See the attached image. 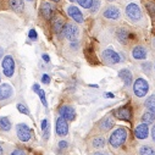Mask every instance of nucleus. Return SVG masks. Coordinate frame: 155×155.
<instances>
[{
	"instance_id": "21",
	"label": "nucleus",
	"mask_w": 155,
	"mask_h": 155,
	"mask_svg": "<svg viewBox=\"0 0 155 155\" xmlns=\"http://www.w3.org/2000/svg\"><path fill=\"white\" fill-rule=\"evenodd\" d=\"M91 144H92V148H94V149H104L106 145V139L103 136H95L92 139Z\"/></svg>"
},
{
	"instance_id": "1",
	"label": "nucleus",
	"mask_w": 155,
	"mask_h": 155,
	"mask_svg": "<svg viewBox=\"0 0 155 155\" xmlns=\"http://www.w3.org/2000/svg\"><path fill=\"white\" fill-rule=\"evenodd\" d=\"M128 136H130V132H128V130L126 127H122V126L116 127L110 133V136H109V144H110V147L114 148V149L121 148L127 142Z\"/></svg>"
},
{
	"instance_id": "36",
	"label": "nucleus",
	"mask_w": 155,
	"mask_h": 155,
	"mask_svg": "<svg viewBox=\"0 0 155 155\" xmlns=\"http://www.w3.org/2000/svg\"><path fill=\"white\" fill-rule=\"evenodd\" d=\"M42 83H44V84H49V83H50V77H49V74H43V76H42Z\"/></svg>"
},
{
	"instance_id": "5",
	"label": "nucleus",
	"mask_w": 155,
	"mask_h": 155,
	"mask_svg": "<svg viewBox=\"0 0 155 155\" xmlns=\"http://www.w3.org/2000/svg\"><path fill=\"white\" fill-rule=\"evenodd\" d=\"M101 59L104 60L105 64L109 65H115V64H119L121 62V56L117 51H115L112 48H107L103 51L101 54Z\"/></svg>"
},
{
	"instance_id": "23",
	"label": "nucleus",
	"mask_w": 155,
	"mask_h": 155,
	"mask_svg": "<svg viewBox=\"0 0 155 155\" xmlns=\"http://www.w3.org/2000/svg\"><path fill=\"white\" fill-rule=\"evenodd\" d=\"M138 155H155V148L150 144H143L138 149Z\"/></svg>"
},
{
	"instance_id": "3",
	"label": "nucleus",
	"mask_w": 155,
	"mask_h": 155,
	"mask_svg": "<svg viewBox=\"0 0 155 155\" xmlns=\"http://www.w3.org/2000/svg\"><path fill=\"white\" fill-rule=\"evenodd\" d=\"M149 92V83L147 82V80L138 77L136 78V81L133 82V93L137 98H143L148 94Z\"/></svg>"
},
{
	"instance_id": "12",
	"label": "nucleus",
	"mask_w": 155,
	"mask_h": 155,
	"mask_svg": "<svg viewBox=\"0 0 155 155\" xmlns=\"http://www.w3.org/2000/svg\"><path fill=\"white\" fill-rule=\"evenodd\" d=\"M55 130H56V133L60 137H66L68 134V131H70L68 124H67V121L64 117H61V116H60V117H58V120H56Z\"/></svg>"
},
{
	"instance_id": "19",
	"label": "nucleus",
	"mask_w": 155,
	"mask_h": 155,
	"mask_svg": "<svg viewBox=\"0 0 155 155\" xmlns=\"http://www.w3.org/2000/svg\"><path fill=\"white\" fill-rule=\"evenodd\" d=\"M14 95V89L10 84L3 83L0 84V100H6Z\"/></svg>"
},
{
	"instance_id": "38",
	"label": "nucleus",
	"mask_w": 155,
	"mask_h": 155,
	"mask_svg": "<svg viewBox=\"0 0 155 155\" xmlns=\"http://www.w3.org/2000/svg\"><path fill=\"white\" fill-rule=\"evenodd\" d=\"M49 134H50V128H49V126H48L47 130H44V139H48V138H49Z\"/></svg>"
},
{
	"instance_id": "6",
	"label": "nucleus",
	"mask_w": 155,
	"mask_h": 155,
	"mask_svg": "<svg viewBox=\"0 0 155 155\" xmlns=\"http://www.w3.org/2000/svg\"><path fill=\"white\" fill-rule=\"evenodd\" d=\"M16 133H17V137L21 142L26 143V142H29L33 137V133H32V130L29 128L28 125L26 124H18L16 126Z\"/></svg>"
},
{
	"instance_id": "9",
	"label": "nucleus",
	"mask_w": 155,
	"mask_h": 155,
	"mask_svg": "<svg viewBox=\"0 0 155 155\" xmlns=\"http://www.w3.org/2000/svg\"><path fill=\"white\" fill-rule=\"evenodd\" d=\"M66 12H67V15H68L74 22H77V23H83V21H84L83 14L81 12V10L77 8V6H73V5L67 6Z\"/></svg>"
},
{
	"instance_id": "15",
	"label": "nucleus",
	"mask_w": 155,
	"mask_h": 155,
	"mask_svg": "<svg viewBox=\"0 0 155 155\" xmlns=\"http://www.w3.org/2000/svg\"><path fill=\"white\" fill-rule=\"evenodd\" d=\"M132 58L138 61H143L148 58V50L143 45H136L132 49Z\"/></svg>"
},
{
	"instance_id": "16",
	"label": "nucleus",
	"mask_w": 155,
	"mask_h": 155,
	"mask_svg": "<svg viewBox=\"0 0 155 155\" xmlns=\"http://www.w3.org/2000/svg\"><path fill=\"white\" fill-rule=\"evenodd\" d=\"M51 25H53V29H54V32L58 33V34H60V33H62V29H64L66 22H65V20H64L62 16L56 15V16L53 17V20H51Z\"/></svg>"
},
{
	"instance_id": "33",
	"label": "nucleus",
	"mask_w": 155,
	"mask_h": 155,
	"mask_svg": "<svg viewBox=\"0 0 155 155\" xmlns=\"http://www.w3.org/2000/svg\"><path fill=\"white\" fill-rule=\"evenodd\" d=\"M10 155H27V153H26L23 149L16 148V149H14V150L11 151V154H10Z\"/></svg>"
},
{
	"instance_id": "11",
	"label": "nucleus",
	"mask_w": 155,
	"mask_h": 155,
	"mask_svg": "<svg viewBox=\"0 0 155 155\" xmlns=\"http://www.w3.org/2000/svg\"><path fill=\"white\" fill-rule=\"evenodd\" d=\"M59 115L64 117L66 121H73L76 119V111L70 105H62L59 109Z\"/></svg>"
},
{
	"instance_id": "34",
	"label": "nucleus",
	"mask_w": 155,
	"mask_h": 155,
	"mask_svg": "<svg viewBox=\"0 0 155 155\" xmlns=\"http://www.w3.org/2000/svg\"><path fill=\"white\" fill-rule=\"evenodd\" d=\"M28 37H29V39H32V41H35L37 38H38V34H37V32H35V29H29V32H28Z\"/></svg>"
},
{
	"instance_id": "42",
	"label": "nucleus",
	"mask_w": 155,
	"mask_h": 155,
	"mask_svg": "<svg viewBox=\"0 0 155 155\" xmlns=\"http://www.w3.org/2000/svg\"><path fill=\"white\" fill-rule=\"evenodd\" d=\"M104 95H105V97H109V98H114V94H112V93H105Z\"/></svg>"
},
{
	"instance_id": "8",
	"label": "nucleus",
	"mask_w": 155,
	"mask_h": 155,
	"mask_svg": "<svg viewBox=\"0 0 155 155\" xmlns=\"http://www.w3.org/2000/svg\"><path fill=\"white\" fill-rule=\"evenodd\" d=\"M116 38H117V41L122 44V45H126L130 41L134 39V34L126 27H121L116 31Z\"/></svg>"
},
{
	"instance_id": "4",
	"label": "nucleus",
	"mask_w": 155,
	"mask_h": 155,
	"mask_svg": "<svg viewBox=\"0 0 155 155\" xmlns=\"http://www.w3.org/2000/svg\"><path fill=\"white\" fill-rule=\"evenodd\" d=\"M125 11H126V16H127L128 20L132 21V22H138V21H140L142 17H143L142 10H140V8H139L136 3L128 4V5L126 6V10H125Z\"/></svg>"
},
{
	"instance_id": "24",
	"label": "nucleus",
	"mask_w": 155,
	"mask_h": 155,
	"mask_svg": "<svg viewBox=\"0 0 155 155\" xmlns=\"http://www.w3.org/2000/svg\"><path fill=\"white\" fill-rule=\"evenodd\" d=\"M0 130L4 132H8L11 130V121L6 116H2V117H0Z\"/></svg>"
},
{
	"instance_id": "45",
	"label": "nucleus",
	"mask_w": 155,
	"mask_h": 155,
	"mask_svg": "<svg viewBox=\"0 0 155 155\" xmlns=\"http://www.w3.org/2000/svg\"><path fill=\"white\" fill-rule=\"evenodd\" d=\"M51 2H54V3H60L61 0H51Z\"/></svg>"
},
{
	"instance_id": "29",
	"label": "nucleus",
	"mask_w": 155,
	"mask_h": 155,
	"mask_svg": "<svg viewBox=\"0 0 155 155\" xmlns=\"http://www.w3.org/2000/svg\"><path fill=\"white\" fill-rule=\"evenodd\" d=\"M76 2H78V4L83 9H91V6L93 4V0H76Z\"/></svg>"
},
{
	"instance_id": "44",
	"label": "nucleus",
	"mask_w": 155,
	"mask_h": 155,
	"mask_svg": "<svg viewBox=\"0 0 155 155\" xmlns=\"http://www.w3.org/2000/svg\"><path fill=\"white\" fill-rule=\"evenodd\" d=\"M3 53H4V50H3L2 48H0V58H2V56H3Z\"/></svg>"
},
{
	"instance_id": "26",
	"label": "nucleus",
	"mask_w": 155,
	"mask_h": 155,
	"mask_svg": "<svg viewBox=\"0 0 155 155\" xmlns=\"http://www.w3.org/2000/svg\"><path fill=\"white\" fill-rule=\"evenodd\" d=\"M142 124H147V125H149V124H153L154 121H155V114H153V112H150V111H145L144 114H143V116H142Z\"/></svg>"
},
{
	"instance_id": "39",
	"label": "nucleus",
	"mask_w": 155,
	"mask_h": 155,
	"mask_svg": "<svg viewBox=\"0 0 155 155\" xmlns=\"http://www.w3.org/2000/svg\"><path fill=\"white\" fill-rule=\"evenodd\" d=\"M47 127H48V120H43L42 121V130L44 131V130H47Z\"/></svg>"
},
{
	"instance_id": "40",
	"label": "nucleus",
	"mask_w": 155,
	"mask_h": 155,
	"mask_svg": "<svg viewBox=\"0 0 155 155\" xmlns=\"http://www.w3.org/2000/svg\"><path fill=\"white\" fill-rule=\"evenodd\" d=\"M42 58H43V60H44L45 62H49V61H50V58H49V55H48V54H43V55H42Z\"/></svg>"
},
{
	"instance_id": "48",
	"label": "nucleus",
	"mask_w": 155,
	"mask_h": 155,
	"mask_svg": "<svg viewBox=\"0 0 155 155\" xmlns=\"http://www.w3.org/2000/svg\"><path fill=\"white\" fill-rule=\"evenodd\" d=\"M68 2H71V3H74V2H76V0H68Z\"/></svg>"
},
{
	"instance_id": "2",
	"label": "nucleus",
	"mask_w": 155,
	"mask_h": 155,
	"mask_svg": "<svg viewBox=\"0 0 155 155\" xmlns=\"http://www.w3.org/2000/svg\"><path fill=\"white\" fill-rule=\"evenodd\" d=\"M62 34L66 39L70 42H78V37H80V28L77 25L72 22H67L62 29Z\"/></svg>"
},
{
	"instance_id": "22",
	"label": "nucleus",
	"mask_w": 155,
	"mask_h": 155,
	"mask_svg": "<svg viewBox=\"0 0 155 155\" xmlns=\"http://www.w3.org/2000/svg\"><path fill=\"white\" fill-rule=\"evenodd\" d=\"M9 6L11 10H14L16 12H22L25 10L23 0H9Z\"/></svg>"
},
{
	"instance_id": "49",
	"label": "nucleus",
	"mask_w": 155,
	"mask_h": 155,
	"mask_svg": "<svg viewBox=\"0 0 155 155\" xmlns=\"http://www.w3.org/2000/svg\"><path fill=\"white\" fill-rule=\"evenodd\" d=\"M28 2H34V0H28Z\"/></svg>"
},
{
	"instance_id": "25",
	"label": "nucleus",
	"mask_w": 155,
	"mask_h": 155,
	"mask_svg": "<svg viewBox=\"0 0 155 155\" xmlns=\"http://www.w3.org/2000/svg\"><path fill=\"white\" fill-rule=\"evenodd\" d=\"M144 5L151 18L155 20V0H144Z\"/></svg>"
},
{
	"instance_id": "46",
	"label": "nucleus",
	"mask_w": 155,
	"mask_h": 155,
	"mask_svg": "<svg viewBox=\"0 0 155 155\" xmlns=\"http://www.w3.org/2000/svg\"><path fill=\"white\" fill-rule=\"evenodd\" d=\"M153 47H154V48H155V39H154V41H153Z\"/></svg>"
},
{
	"instance_id": "14",
	"label": "nucleus",
	"mask_w": 155,
	"mask_h": 155,
	"mask_svg": "<svg viewBox=\"0 0 155 155\" xmlns=\"http://www.w3.org/2000/svg\"><path fill=\"white\" fill-rule=\"evenodd\" d=\"M103 15H104V17L107 18V20H120V17H121V11H120V9H119L117 6L110 5V6H106V8H105Z\"/></svg>"
},
{
	"instance_id": "50",
	"label": "nucleus",
	"mask_w": 155,
	"mask_h": 155,
	"mask_svg": "<svg viewBox=\"0 0 155 155\" xmlns=\"http://www.w3.org/2000/svg\"><path fill=\"white\" fill-rule=\"evenodd\" d=\"M154 70H155V64H154Z\"/></svg>"
},
{
	"instance_id": "35",
	"label": "nucleus",
	"mask_w": 155,
	"mask_h": 155,
	"mask_svg": "<svg viewBox=\"0 0 155 155\" xmlns=\"http://www.w3.org/2000/svg\"><path fill=\"white\" fill-rule=\"evenodd\" d=\"M58 147H59V149H60V150H64V149H66V148L68 147V143H67L66 140H61V142H59Z\"/></svg>"
},
{
	"instance_id": "18",
	"label": "nucleus",
	"mask_w": 155,
	"mask_h": 155,
	"mask_svg": "<svg viewBox=\"0 0 155 155\" xmlns=\"http://www.w3.org/2000/svg\"><path fill=\"white\" fill-rule=\"evenodd\" d=\"M119 77L122 80L125 88H127V87H130V86L132 84L133 77H132V73H131V71H130L128 68H122V70H120V71H119Z\"/></svg>"
},
{
	"instance_id": "30",
	"label": "nucleus",
	"mask_w": 155,
	"mask_h": 155,
	"mask_svg": "<svg viewBox=\"0 0 155 155\" xmlns=\"http://www.w3.org/2000/svg\"><path fill=\"white\" fill-rule=\"evenodd\" d=\"M17 110H18L21 114H23V115H28V116L31 115L29 110H28V109H27V106H26V105H23V104H20V103H18V104H17Z\"/></svg>"
},
{
	"instance_id": "17",
	"label": "nucleus",
	"mask_w": 155,
	"mask_h": 155,
	"mask_svg": "<svg viewBox=\"0 0 155 155\" xmlns=\"http://www.w3.org/2000/svg\"><path fill=\"white\" fill-rule=\"evenodd\" d=\"M98 126H99V128H100L101 131L107 132V131H110V130L115 126V121H114V119L111 117L110 115H107V116H105V117H103V119L99 121Z\"/></svg>"
},
{
	"instance_id": "47",
	"label": "nucleus",
	"mask_w": 155,
	"mask_h": 155,
	"mask_svg": "<svg viewBox=\"0 0 155 155\" xmlns=\"http://www.w3.org/2000/svg\"><path fill=\"white\" fill-rule=\"evenodd\" d=\"M107 2H110V3H112V2H116V0H107Z\"/></svg>"
},
{
	"instance_id": "37",
	"label": "nucleus",
	"mask_w": 155,
	"mask_h": 155,
	"mask_svg": "<svg viewBox=\"0 0 155 155\" xmlns=\"http://www.w3.org/2000/svg\"><path fill=\"white\" fill-rule=\"evenodd\" d=\"M150 134H151V140L155 143V125L151 127V131H150Z\"/></svg>"
},
{
	"instance_id": "43",
	"label": "nucleus",
	"mask_w": 155,
	"mask_h": 155,
	"mask_svg": "<svg viewBox=\"0 0 155 155\" xmlns=\"http://www.w3.org/2000/svg\"><path fill=\"white\" fill-rule=\"evenodd\" d=\"M0 155H4V149L2 145H0Z\"/></svg>"
},
{
	"instance_id": "31",
	"label": "nucleus",
	"mask_w": 155,
	"mask_h": 155,
	"mask_svg": "<svg viewBox=\"0 0 155 155\" xmlns=\"http://www.w3.org/2000/svg\"><path fill=\"white\" fill-rule=\"evenodd\" d=\"M100 8V0H93V4L91 6V11L92 12H97Z\"/></svg>"
},
{
	"instance_id": "20",
	"label": "nucleus",
	"mask_w": 155,
	"mask_h": 155,
	"mask_svg": "<svg viewBox=\"0 0 155 155\" xmlns=\"http://www.w3.org/2000/svg\"><path fill=\"white\" fill-rule=\"evenodd\" d=\"M53 12H54V6L50 3L45 2L41 5V14L45 20H50L53 17Z\"/></svg>"
},
{
	"instance_id": "28",
	"label": "nucleus",
	"mask_w": 155,
	"mask_h": 155,
	"mask_svg": "<svg viewBox=\"0 0 155 155\" xmlns=\"http://www.w3.org/2000/svg\"><path fill=\"white\" fill-rule=\"evenodd\" d=\"M144 105H145V107H147L148 111L155 114V95H150V97L145 100Z\"/></svg>"
},
{
	"instance_id": "7",
	"label": "nucleus",
	"mask_w": 155,
	"mask_h": 155,
	"mask_svg": "<svg viewBox=\"0 0 155 155\" xmlns=\"http://www.w3.org/2000/svg\"><path fill=\"white\" fill-rule=\"evenodd\" d=\"M2 67H3V72L4 74L8 77V78H10V77L14 76L15 73V61H14V58L11 55H6L3 61H2Z\"/></svg>"
},
{
	"instance_id": "32",
	"label": "nucleus",
	"mask_w": 155,
	"mask_h": 155,
	"mask_svg": "<svg viewBox=\"0 0 155 155\" xmlns=\"http://www.w3.org/2000/svg\"><path fill=\"white\" fill-rule=\"evenodd\" d=\"M142 68L145 73H150V70H151V62L147 61V62H143L142 64Z\"/></svg>"
},
{
	"instance_id": "13",
	"label": "nucleus",
	"mask_w": 155,
	"mask_h": 155,
	"mask_svg": "<svg viewBox=\"0 0 155 155\" xmlns=\"http://www.w3.org/2000/svg\"><path fill=\"white\" fill-rule=\"evenodd\" d=\"M134 137L138 140H144L149 137V125L140 124L134 128Z\"/></svg>"
},
{
	"instance_id": "51",
	"label": "nucleus",
	"mask_w": 155,
	"mask_h": 155,
	"mask_svg": "<svg viewBox=\"0 0 155 155\" xmlns=\"http://www.w3.org/2000/svg\"><path fill=\"white\" fill-rule=\"evenodd\" d=\"M0 80H2V78H0Z\"/></svg>"
},
{
	"instance_id": "41",
	"label": "nucleus",
	"mask_w": 155,
	"mask_h": 155,
	"mask_svg": "<svg viewBox=\"0 0 155 155\" xmlns=\"http://www.w3.org/2000/svg\"><path fill=\"white\" fill-rule=\"evenodd\" d=\"M92 155H109L107 153H103V151H95V153H93Z\"/></svg>"
},
{
	"instance_id": "10",
	"label": "nucleus",
	"mask_w": 155,
	"mask_h": 155,
	"mask_svg": "<svg viewBox=\"0 0 155 155\" xmlns=\"http://www.w3.org/2000/svg\"><path fill=\"white\" fill-rule=\"evenodd\" d=\"M115 114H116V117L120 119V120H124V121H132V109H131L130 105L119 107L117 110L115 111Z\"/></svg>"
},
{
	"instance_id": "27",
	"label": "nucleus",
	"mask_w": 155,
	"mask_h": 155,
	"mask_svg": "<svg viewBox=\"0 0 155 155\" xmlns=\"http://www.w3.org/2000/svg\"><path fill=\"white\" fill-rule=\"evenodd\" d=\"M33 91L38 94V97L41 98V101L43 103V105H44V106H47V105H48V103H47V99H45V93H44V91H43V89H41V87L38 86V84H33Z\"/></svg>"
}]
</instances>
